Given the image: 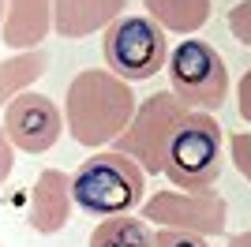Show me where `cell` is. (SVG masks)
Masks as SVG:
<instances>
[{
    "label": "cell",
    "mask_w": 251,
    "mask_h": 247,
    "mask_svg": "<svg viewBox=\"0 0 251 247\" xmlns=\"http://www.w3.org/2000/svg\"><path fill=\"white\" fill-rule=\"evenodd\" d=\"M221 124L210 113H188L176 124V131L169 139L165 150V180L176 191H202V187H214L221 176Z\"/></svg>",
    "instance_id": "cell-3"
},
{
    "label": "cell",
    "mask_w": 251,
    "mask_h": 247,
    "mask_svg": "<svg viewBox=\"0 0 251 247\" xmlns=\"http://www.w3.org/2000/svg\"><path fill=\"white\" fill-rule=\"evenodd\" d=\"M49 68V52L45 49H26V52H8L0 60V109H8L19 94H30L34 82Z\"/></svg>",
    "instance_id": "cell-12"
},
{
    "label": "cell",
    "mask_w": 251,
    "mask_h": 247,
    "mask_svg": "<svg viewBox=\"0 0 251 247\" xmlns=\"http://www.w3.org/2000/svg\"><path fill=\"white\" fill-rule=\"evenodd\" d=\"M90 247H154V232L147 221H139L131 214L105 217L90 232Z\"/></svg>",
    "instance_id": "cell-14"
},
{
    "label": "cell",
    "mask_w": 251,
    "mask_h": 247,
    "mask_svg": "<svg viewBox=\"0 0 251 247\" xmlns=\"http://www.w3.org/2000/svg\"><path fill=\"white\" fill-rule=\"evenodd\" d=\"M127 11V0H52V30L68 41L105 34Z\"/></svg>",
    "instance_id": "cell-11"
},
{
    "label": "cell",
    "mask_w": 251,
    "mask_h": 247,
    "mask_svg": "<svg viewBox=\"0 0 251 247\" xmlns=\"http://www.w3.org/2000/svg\"><path fill=\"white\" fill-rule=\"evenodd\" d=\"M236 113H240L244 124H251V68L240 75V82H236Z\"/></svg>",
    "instance_id": "cell-18"
},
{
    "label": "cell",
    "mask_w": 251,
    "mask_h": 247,
    "mask_svg": "<svg viewBox=\"0 0 251 247\" xmlns=\"http://www.w3.org/2000/svg\"><path fill=\"white\" fill-rule=\"evenodd\" d=\"M143 221H154L157 228H176V232H195V236H221L229 225V206L221 191L202 187V191H154L143 202Z\"/></svg>",
    "instance_id": "cell-7"
},
{
    "label": "cell",
    "mask_w": 251,
    "mask_h": 247,
    "mask_svg": "<svg viewBox=\"0 0 251 247\" xmlns=\"http://www.w3.org/2000/svg\"><path fill=\"white\" fill-rule=\"evenodd\" d=\"M143 8L165 34L180 38L199 34L210 19V0H143Z\"/></svg>",
    "instance_id": "cell-13"
},
{
    "label": "cell",
    "mask_w": 251,
    "mask_h": 247,
    "mask_svg": "<svg viewBox=\"0 0 251 247\" xmlns=\"http://www.w3.org/2000/svg\"><path fill=\"white\" fill-rule=\"evenodd\" d=\"M72 176L64 169H42L26 198V225L42 236H52L72 217Z\"/></svg>",
    "instance_id": "cell-9"
},
{
    "label": "cell",
    "mask_w": 251,
    "mask_h": 247,
    "mask_svg": "<svg viewBox=\"0 0 251 247\" xmlns=\"http://www.w3.org/2000/svg\"><path fill=\"white\" fill-rule=\"evenodd\" d=\"M191 109L180 101L173 90H161V94H150L135 105V116L131 124L124 127V135L113 143V150L127 154L131 161L143 169V173H161L165 169V150H169V139L176 131V124L188 116Z\"/></svg>",
    "instance_id": "cell-6"
},
{
    "label": "cell",
    "mask_w": 251,
    "mask_h": 247,
    "mask_svg": "<svg viewBox=\"0 0 251 247\" xmlns=\"http://www.w3.org/2000/svg\"><path fill=\"white\" fill-rule=\"evenodd\" d=\"M0 131L23 154H45L64 135V109L49 94H19L8 109H0Z\"/></svg>",
    "instance_id": "cell-8"
},
{
    "label": "cell",
    "mask_w": 251,
    "mask_h": 247,
    "mask_svg": "<svg viewBox=\"0 0 251 247\" xmlns=\"http://www.w3.org/2000/svg\"><path fill=\"white\" fill-rule=\"evenodd\" d=\"M11 169H15V146H11L8 135L0 131V184L11 176Z\"/></svg>",
    "instance_id": "cell-19"
},
{
    "label": "cell",
    "mask_w": 251,
    "mask_h": 247,
    "mask_svg": "<svg viewBox=\"0 0 251 247\" xmlns=\"http://www.w3.org/2000/svg\"><path fill=\"white\" fill-rule=\"evenodd\" d=\"M169 90L188 105L191 113H214L229 98V68L221 52L199 38H184L169 52Z\"/></svg>",
    "instance_id": "cell-4"
},
{
    "label": "cell",
    "mask_w": 251,
    "mask_h": 247,
    "mask_svg": "<svg viewBox=\"0 0 251 247\" xmlns=\"http://www.w3.org/2000/svg\"><path fill=\"white\" fill-rule=\"evenodd\" d=\"M72 198L90 217H120L147 202V173L120 150H94L72 173Z\"/></svg>",
    "instance_id": "cell-2"
},
{
    "label": "cell",
    "mask_w": 251,
    "mask_h": 247,
    "mask_svg": "<svg viewBox=\"0 0 251 247\" xmlns=\"http://www.w3.org/2000/svg\"><path fill=\"white\" fill-rule=\"evenodd\" d=\"M225 247H251V228H248V232H236Z\"/></svg>",
    "instance_id": "cell-20"
},
{
    "label": "cell",
    "mask_w": 251,
    "mask_h": 247,
    "mask_svg": "<svg viewBox=\"0 0 251 247\" xmlns=\"http://www.w3.org/2000/svg\"><path fill=\"white\" fill-rule=\"evenodd\" d=\"M229 161L236 165V173L251 184V131H232L229 135Z\"/></svg>",
    "instance_id": "cell-15"
},
{
    "label": "cell",
    "mask_w": 251,
    "mask_h": 247,
    "mask_svg": "<svg viewBox=\"0 0 251 247\" xmlns=\"http://www.w3.org/2000/svg\"><path fill=\"white\" fill-rule=\"evenodd\" d=\"M139 98L131 82L116 79L109 68H86L68 82L64 94V131L86 150H109L135 116Z\"/></svg>",
    "instance_id": "cell-1"
},
{
    "label": "cell",
    "mask_w": 251,
    "mask_h": 247,
    "mask_svg": "<svg viewBox=\"0 0 251 247\" xmlns=\"http://www.w3.org/2000/svg\"><path fill=\"white\" fill-rule=\"evenodd\" d=\"M105 68L124 82H147L169 64V38L150 15H120L101 34Z\"/></svg>",
    "instance_id": "cell-5"
},
{
    "label": "cell",
    "mask_w": 251,
    "mask_h": 247,
    "mask_svg": "<svg viewBox=\"0 0 251 247\" xmlns=\"http://www.w3.org/2000/svg\"><path fill=\"white\" fill-rule=\"evenodd\" d=\"M229 34L240 41V45H251V0H240V4L229 11Z\"/></svg>",
    "instance_id": "cell-16"
},
{
    "label": "cell",
    "mask_w": 251,
    "mask_h": 247,
    "mask_svg": "<svg viewBox=\"0 0 251 247\" xmlns=\"http://www.w3.org/2000/svg\"><path fill=\"white\" fill-rule=\"evenodd\" d=\"M154 247H210V244H206V236H195V232L157 228V232H154Z\"/></svg>",
    "instance_id": "cell-17"
},
{
    "label": "cell",
    "mask_w": 251,
    "mask_h": 247,
    "mask_svg": "<svg viewBox=\"0 0 251 247\" xmlns=\"http://www.w3.org/2000/svg\"><path fill=\"white\" fill-rule=\"evenodd\" d=\"M52 30V0H8L0 11V41L11 52L45 49Z\"/></svg>",
    "instance_id": "cell-10"
}]
</instances>
